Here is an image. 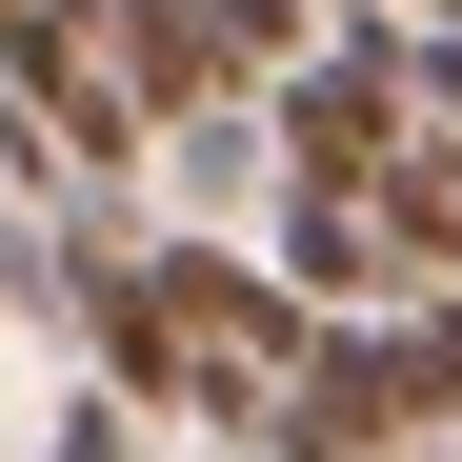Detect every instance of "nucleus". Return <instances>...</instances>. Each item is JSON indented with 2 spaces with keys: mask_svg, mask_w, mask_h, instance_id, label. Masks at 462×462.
Masks as SVG:
<instances>
[{
  "mask_svg": "<svg viewBox=\"0 0 462 462\" xmlns=\"http://www.w3.org/2000/svg\"><path fill=\"white\" fill-rule=\"evenodd\" d=\"M262 282H282V301H322V322H362V301L402 282V262H382V201L322 181V162H262Z\"/></svg>",
  "mask_w": 462,
  "mask_h": 462,
  "instance_id": "nucleus-1",
  "label": "nucleus"
},
{
  "mask_svg": "<svg viewBox=\"0 0 462 462\" xmlns=\"http://www.w3.org/2000/svg\"><path fill=\"white\" fill-rule=\"evenodd\" d=\"M41 462H162V422H141V402H101V382H81V402H41Z\"/></svg>",
  "mask_w": 462,
  "mask_h": 462,
  "instance_id": "nucleus-2",
  "label": "nucleus"
},
{
  "mask_svg": "<svg viewBox=\"0 0 462 462\" xmlns=\"http://www.w3.org/2000/svg\"><path fill=\"white\" fill-rule=\"evenodd\" d=\"M181 21L242 60V81H262V60H301V21H322V0H181Z\"/></svg>",
  "mask_w": 462,
  "mask_h": 462,
  "instance_id": "nucleus-3",
  "label": "nucleus"
},
{
  "mask_svg": "<svg viewBox=\"0 0 462 462\" xmlns=\"http://www.w3.org/2000/svg\"><path fill=\"white\" fill-rule=\"evenodd\" d=\"M442 282H462V242H442Z\"/></svg>",
  "mask_w": 462,
  "mask_h": 462,
  "instance_id": "nucleus-4",
  "label": "nucleus"
}]
</instances>
